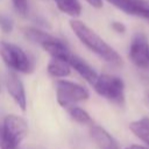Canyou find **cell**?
Here are the masks:
<instances>
[{"label":"cell","mask_w":149,"mask_h":149,"mask_svg":"<svg viewBox=\"0 0 149 149\" xmlns=\"http://www.w3.org/2000/svg\"><path fill=\"white\" fill-rule=\"evenodd\" d=\"M28 133V125L23 118L9 114L0 125V149H17Z\"/></svg>","instance_id":"cell-2"},{"label":"cell","mask_w":149,"mask_h":149,"mask_svg":"<svg viewBox=\"0 0 149 149\" xmlns=\"http://www.w3.org/2000/svg\"><path fill=\"white\" fill-rule=\"evenodd\" d=\"M70 26L73 33L76 34V36L91 51L97 54L100 58L108 62L109 64H113L116 66L122 65L121 56L109 44H107L97 33H94L91 28H88L85 23H83L79 20H71Z\"/></svg>","instance_id":"cell-1"},{"label":"cell","mask_w":149,"mask_h":149,"mask_svg":"<svg viewBox=\"0 0 149 149\" xmlns=\"http://www.w3.org/2000/svg\"><path fill=\"white\" fill-rule=\"evenodd\" d=\"M48 72L52 77H66L70 74V64L65 59L52 57L48 64Z\"/></svg>","instance_id":"cell-12"},{"label":"cell","mask_w":149,"mask_h":149,"mask_svg":"<svg viewBox=\"0 0 149 149\" xmlns=\"http://www.w3.org/2000/svg\"><path fill=\"white\" fill-rule=\"evenodd\" d=\"M90 134H91V137L93 139V141L95 142V144L100 149H119L118 142L101 126H97V125L91 126Z\"/></svg>","instance_id":"cell-8"},{"label":"cell","mask_w":149,"mask_h":149,"mask_svg":"<svg viewBox=\"0 0 149 149\" xmlns=\"http://www.w3.org/2000/svg\"><path fill=\"white\" fill-rule=\"evenodd\" d=\"M107 1L129 15L135 14V6L137 0H107Z\"/></svg>","instance_id":"cell-16"},{"label":"cell","mask_w":149,"mask_h":149,"mask_svg":"<svg viewBox=\"0 0 149 149\" xmlns=\"http://www.w3.org/2000/svg\"><path fill=\"white\" fill-rule=\"evenodd\" d=\"M68 63L70 64V66H72L86 81H88L91 85H93L98 78V73L80 57H78L77 55H73L72 52L70 54V56L68 57Z\"/></svg>","instance_id":"cell-9"},{"label":"cell","mask_w":149,"mask_h":149,"mask_svg":"<svg viewBox=\"0 0 149 149\" xmlns=\"http://www.w3.org/2000/svg\"><path fill=\"white\" fill-rule=\"evenodd\" d=\"M56 92L57 101L65 108L72 106L73 102L88 99V91L85 87L69 80H58L56 83Z\"/></svg>","instance_id":"cell-5"},{"label":"cell","mask_w":149,"mask_h":149,"mask_svg":"<svg viewBox=\"0 0 149 149\" xmlns=\"http://www.w3.org/2000/svg\"><path fill=\"white\" fill-rule=\"evenodd\" d=\"M129 129L140 140L149 146V118H142L140 120L129 123Z\"/></svg>","instance_id":"cell-11"},{"label":"cell","mask_w":149,"mask_h":149,"mask_svg":"<svg viewBox=\"0 0 149 149\" xmlns=\"http://www.w3.org/2000/svg\"><path fill=\"white\" fill-rule=\"evenodd\" d=\"M12 1L16 13H19L21 16H26L28 14V10H29L28 0H12Z\"/></svg>","instance_id":"cell-17"},{"label":"cell","mask_w":149,"mask_h":149,"mask_svg":"<svg viewBox=\"0 0 149 149\" xmlns=\"http://www.w3.org/2000/svg\"><path fill=\"white\" fill-rule=\"evenodd\" d=\"M129 58L137 68L146 69L149 66V43L146 35L137 33L133 36L129 48Z\"/></svg>","instance_id":"cell-6"},{"label":"cell","mask_w":149,"mask_h":149,"mask_svg":"<svg viewBox=\"0 0 149 149\" xmlns=\"http://www.w3.org/2000/svg\"><path fill=\"white\" fill-rule=\"evenodd\" d=\"M91 6L95 7V8H100L102 7V0H86Z\"/></svg>","instance_id":"cell-20"},{"label":"cell","mask_w":149,"mask_h":149,"mask_svg":"<svg viewBox=\"0 0 149 149\" xmlns=\"http://www.w3.org/2000/svg\"><path fill=\"white\" fill-rule=\"evenodd\" d=\"M23 33L26 35V37L35 43H38V44H43L44 42L54 38V36L49 35L48 33H44L40 29H36V28H24L23 29Z\"/></svg>","instance_id":"cell-14"},{"label":"cell","mask_w":149,"mask_h":149,"mask_svg":"<svg viewBox=\"0 0 149 149\" xmlns=\"http://www.w3.org/2000/svg\"><path fill=\"white\" fill-rule=\"evenodd\" d=\"M146 98H147V100L149 101V90H148V91L146 92Z\"/></svg>","instance_id":"cell-21"},{"label":"cell","mask_w":149,"mask_h":149,"mask_svg":"<svg viewBox=\"0 0 149 149\" xmlns=\"http://www.w3.org/2000/svg\"><path fill=\"white\" fill-rule=\"evenodd\" d=\"M112 28H113L116 33H120V34H122V33L126 31V27H125V24L121 23V22H113V23H112Z\"/></svg>","instance_id":"cell-19"},{"label":"cell","mask_w":149,"mask_h":149,"mask_svg":"<svg viewBox=\"0 0 149 149\" xmlns=\"http://www.w3.org/2000/svg\"><path fill=\"white\" fill-rule=\"evenodd\" d=\"M0 56L9 68L19 72L29 73L33 70V64L27 54L15 44L0 41Z\"/></svg>","instance_id":"cell-4"},{"label":"cell","mask_w":149,"mask_h":149,"mask_svg":"<svg viewBox=\"0 0 149 149\" xmlns=\"http://www.w3.org/2000/svg\"><path fill=\"white\" fill-rule=\"evenodd\" d=\"M0 27L5 33H9L13 29V23L12 20L6 17V16H0Z\"/></svg>","instance_id":"cell-18"},{"label":"cell","mask_w":149,"mask_h":149,"mask_svg":"<svg viewBox=\"0 0 149 149\" xmlns=\"http://www.w3.org/2000/svg\"><path fill=\"white\" fill-rule=\"evenodd\" d=\"M42 47L52 57L62 58V59H65L66 62H68V57L71 54V51L69 50V48L66 47V44L63 41H61V40H58L56 37H54V38L44 42L42 44Z\"/></svg>","instance_id":"cell-10"},{"label":"cell","mask_w":149,"mask_h":149,"mask_svg":"<svg viewBox=\"0 0 149 149\" xmlns=\"http://www.w3.org/2000/svg\"><path fill=\"white\" fill-rule=\"evenodd\" d=\"M68 112L69 114L71 115V118L77 121L78 123H81V125H88L92 122V119L91 116L87 114L86 111H84L83 108L80 107H77V106H69L68 107Z\"/></svg>","instance_id":"cell-15"},{"label":"cell","mask_w":149,"mask_h":149,"mask_svg":"<svg viewBox=\"0 0 149 149\" xmlns=\"http://www.w3.org/2000/svg\"><path fill=\"white\" fill-rule=\"evenodd\" d=\"M92 86L101 97H105L116 105H123L125 84L121 78L111 74H100Z\"/></svg>","instance_id":"cell-3"},{"label":"cell","mask_w":149,"mask_h":149,"mask_svg":"<svg viewBox=\"0 0 149 149\" xmlns=\"http://www.w3.org/2000/svg\"><path fill=\"white\" fill-rule=\"evenodd\" d=\"M6 85H7L8 92L12 95V98L14 99V101L17 104V106L22 111H24L26 106H27V101H26L24 88H23L21 80L14 73H8L7 79H6Z\"/></svg>","instance_id":"cell-7"},{"label":"cell","mask_w":149,"mask_h":149,"mask_svg":"<svg viewBox=\"0 0 149 149\" xmlns=\"http://www.w3.org/2000/svg\"><path fill=\"white\" fill-rule=\"evenodd\" d=\"M55 2L59 10L68 15L78 16L81 12V6L78 0H55Z\"/></svg>","instance_id":"cell-13"}]
</instances>
